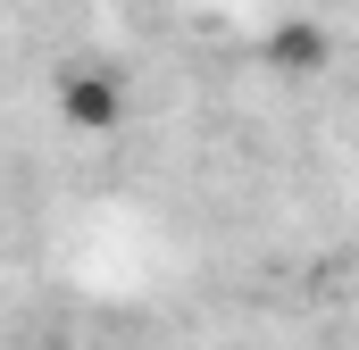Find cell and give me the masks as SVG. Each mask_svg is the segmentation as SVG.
<instances>
[{"label":"cell","mask_w":359,"mask_h":350,"mask_svg":"<svg viewBox=\"0 0 359 350\" xmlns=\"http://www.w3.org/2000/svg\"><path fill=\"white\" fill-rule=\"evenodd\" d=\"M59 117H67L76 134H117V125H126V84H117L109 67H67V76H59Z\"/></svg>","instance_id":"obj_1"},{"label":"cell","mask_w":359,"mask_h":350,"mask_svg":"<svg viewBox=\"0 0 359 350\" xmlns=\"http://www.w3.org/2000/svg\"><path fill=\"white\" fill-rule=\"evenodd\" d=\"M326 59H334V34H326L318 17H284L268 34V67L276 76H318Z\"/></svg>","instance_id":"obj_2"}]
</instances>
